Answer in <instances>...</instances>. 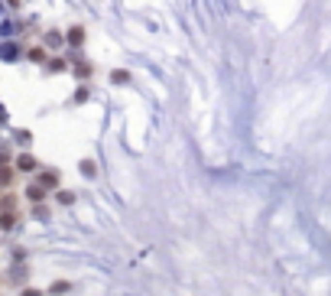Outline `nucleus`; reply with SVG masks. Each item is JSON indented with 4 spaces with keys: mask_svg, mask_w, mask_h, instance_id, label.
<instances>
[{
    "mask_svg": "<svg viewBox=\"0 0 331 296\" xmlns=\"http://www.w3.org/2000/svg\"><path fill=\"white\" fill-rule=\"evenodd\" d=\"M30 198H32V202H39V198H43V186H30Z\"/></svg>",
    "mask_w": 331,
    "mask_h": 296,
    "instance_id": "nucleus-1",
    "label": "nucleus"
},
{
    "mask_svg": "<svg viewBox=\"0 0 331 296\" xmlns=\"http://www.w3.org/2000/svg\"><path fill=\"white\" fill-rule=\"evenodd\" d=\"M65 290H68V280H59V283H52V293H55V296L65 293Z\"/></svg>",
    "mask_w": 331,
    "mask_h": 296,
    "instance_id": "nucleus-2",
    "label": "nucleus"
},
{
    "mask_svg": "<svg viewBox=\"0 0 331 296\" xmlns=\"http://www.w3.org/2000/svg\"><path fill=\"white\" fill-rule=\"evenodd\" d=\"M81 36H85V33H81V30H78V26H75V30H72V33H68V39H72V43H81Z\"/></svg>",
    "mask_w": 331,
    "mask_h": 296,
    "instance_id": "nucleus-3",
    "label": "nucleus"
},
{
    "mask_svg": "<svg viewBox=\"0 0 331 296\" xmlns=\"http://www.w3.org/2000/svg\"><path fill=\"white\" fill-rule=\"evenodd\" d=\"M81 173H85V176H95V163H91V160H85V163H81Z\"/></svg>",
    "mask_w": 331,
    "mask_h": 296,
    "instance_id": "nucleus-4",
    "label": "nucleus"
},
{
    "mask_svg": "<svg viewBox=\"0 0 331 296\" xmlns=\"http://www.w3.org/2000/svg\"><path fill=\"white\" fill-rule=\"evenodd\" d=\"M39 182H43V186H55V182H59V179H55V176L49 173V176H43V179H39Z\"/></svg>",
    "mask_w": 331,
    "mask_h": 296,
    "instance_id": "nucleus-5",
    "label": "nucleus"
},
{
    "mask_svg": "<svg viewBox=\"0 0 331 296\" xmlns=\"http://www.w3.org/2000/svg\"><path fill=\"white\" fill-rule=\"evenodd\" d=\"M20 166H23V169H32L36 163H32V156H23V160H20Z\"/></svg>",
    "mask_w": 331,
    "mask_h": 296,
    "instance_id": "nucleus-6",
    "label": "nucleus"
},
{
    "mask_svg": "<svg viewBox=\"0 0 331 296\" xmlns=\"http://www.w3.org/2000/svg\"><path fill=\"white\" fill-rule=\"evenodd\" d=\"M20 296H43V293H39V290H23Z\"/></svg>",
    "mask_w": 331,
    "mask_h": 296,
    "instance_id": "nucleus-7",
    "label": "nucleus"
}]
</instances>
